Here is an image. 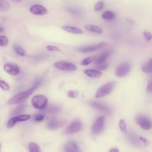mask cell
Returning a JSON list of instances; mask_svg holds the SVG:
<instances>
[{
    "label": "cell",
    "instance_id": "1",
    "mask_svg": "<svg viewBox=\"0 0 152 152\" xmlns=\"http://www.w3.org/2000/svg\"><path fill=\"white\" fill-rule=\"evenodd\" d=\"M36 88L34 87H31L30 89L19 93L18 94H17L16 95H14V96H12L11 99H9L8 103L10 104H16V103H21L24 101H25L28 97H29L30 96V95L34 91V90Z\"/></svg>",
    "mask_w": 152,
    "mask_h": 152
},
{
    "label": "cell",
    "instance_id": "2",
    "mask_svg": "<svg viewBox=\"0 0 152 152\" xmlns=\"http://www.w3.org/2000/svg\"><path fill=\"white\" fill-rule=\"evenodd\" d=\"M115 85L116 82L115 81L109 82L103 85L97 89L96 93V97L101 98L109 94L112 92L113 89L115 88Z\"/></svg>",
    "mask_w": 152,
    "mask_h": 152
},
{
    "label": "cell",
    "instance_id": "3",
    "mask_svg": "<svg viewBox=\"0 0 152 152\" xmlns=\"http://www.w3.org/2000/svg\"><path fill=\"white\" fill-rule=\"evenodd\" d=\"M135 121L144 130H149L152 128V121L147 116L139 114L135 117Z\"/></svg>",
    "mask_w": 152,
    "mask_h": 152
},
{
    "label": "cell",
    "instance_id": "4",
    "mask_svg": "<svg viewBox=\"0 0 152 152\" xmlns=\"http://www.w3.org/2000/svg\"><path fill=\"white\" fill-rule=\"evenodd\" d=\"M33 106L37 109H44L48 104V99L44 95H36L32 97L31 100Z\"/></svg>",
    "mask_w": 152,
    "mask_h": 152
},
{
    "label": "cell",
    "instance_id": "5",
    "mask_svg": "<svg viewBox=\"0 0 152 152\" xmlns=\"http://www.w3.org/2000/svg\"><path fill=\"white\" fill-rule=\"evenodd\" d=\"M105 118L103 116L98 117L94 122L91 127V132L94 135L99 134L104 129Z\"/></svg>",
    "mask_w": 152,
    "mask_h": 152
},
{
    "label": "cell",
    "instance_id": "6",
    "mask_svg": "<svg viewBox=\"0 0 152 152\" xmlns=\"http://www.w3.org/2000/svg\"><path fill=\"white\" fill-rule=\"evenodd\" d=\"M83 127L82 122L76 119L73 121L65 129V132L66 134H71L79 132Z\"/></svg>",
    "mask_w": 152,
    "mask_h": 152
},
{
    "label": "cell",
    "instance_id": "7",
    "mask_svg": "<svg viewBox=\"0 0 152 152\" xmlns=\"http://www.w3.org/2000/svg\"><path fill=\"white\" fill-rule=\"evenodd\" d=\"M131 65L128 62H123L119 64L115 70V75L118 77H125L131 70Z\"/></svg>",
    "mask_w": 152,
    "mask_h": 152
},
{
    "label": "cell",
    "instance_id": "8",
    "mask_svg": "<svg viewBox=\"0 0 152 152\" xmlns=\"http://www.w3.org/2000/svg\"><path fill=\"white\" fill-rule=\"evenodd\" d=\"M107 46V43L105 42H101L97 45H87L80 47L77 49V50L82 52V53H88L91 52H93L100 49L102 48Z\"/></svg>",
    "mask_w": 152,
    "mask_h": 152
},
{
    "label": "cell",
    "instance_id": "9",
    "mask_svg": "<svg viewBox=\"0 0 152 152\" xmlns=\"http://www.w3.org/2000/svg\"><path fill=\"white\" fill-rule=\"evenodd\" d=\"M54 66L59 69L68 71H75L77 69L75 65L66 61H58L54 64Z\"/></svg>",
    "mask_w": 152,
    "mask_h": 152
},
{
    "label": "cell",
    "instance_id": "10",
    "mask_svg": "<svg viewBox=\"0 0 152 152\" xmlns=\"http://www.w3.org/2000/svg\"><path fill=\"white\" fill-rule=\"evenodd\" d=\"M30 118H31V115H20L12 117L8 121L7 124V127L8 128H11L12 126H14L17 122L25 121L28 120Z\"/></svg>",
    "mask_w": 152,
    "mask_h": 152
},
{
    "label": "cell",
    "instance_id": "11",
    "mask_svg": "<svg viewBox=\"0 0 152 152\" xmlns=\"http://www.w3.org/2000/svg\"><path fill=\"white\" fill-rule=\"evenodd\" d=\"M4 69L8 74L12 75H16L20 73V69L18 65L14 64L8 63L4 65Z\"/></svg>",
    "mask_w": 152,
    "mask_h": 152
},
{
    "label": "cell",
    "instance_id": "12",
    "mask_svg": "<svg viewBox=\"0 0 152 152\" xmlns=\"http://www.w3.org/2000/svg\"><path fill=\"white\" fill-rule=\"evenodd\" d=\"M30 11L32 14L37 15H42L48 13V10L44 7L39 4L32 5L30 8Z\"/></svg>",
    "mask_w": 152,
    "mask_h": 152
},
{
    "label": "cell",
    "instance_id": "13",
    "mask_svg": "<svg viewBox=\"0 0 152 152\" xmlns=\"http://www.w3.org/2000/svg\"><path fill=\"white\" fill-rule=\"evenodd\" d=\"M65 124V121H59V120L53 119L50 120L48 122L47 125V128L50 130H56L57 129H59L62 127Z\"/></svg>",
    "mask_w": 152,
    "mask_h": 152
},
{
    "label": "cell",
    "instance_id": "14",
    "mask_svg": "<svg viewBox=\"0 0 152 152\" xmlns=\"http://www.w3.org/2000/svg\"><path fill=\"white\" fill-rule=\"evenodd\" d=\"M90 104L94 108L97 109V110H100L103 112H104L107 114L111 113V109L107 105H106L104 104L99 103L97 102H91Z\"/></svg>",
    "mask_w": 152,
    "mask_h": 152
},
{
    "label": "cell",
    "instance_id": "15",
    "mask_svg": "<svg viewBox=\"0 0 152 152\" xmlns=\"http://www.w3.org/2000/svg\"><path fill=\"white\" fill-rule=\"evenodd\" d=\"M65 151L67 152L78 151L79 148L77 142L73 140L69 141L65 146Z\"/></svg>",
    "mask_w": 152,
    "mask_h": 152
},
{
    "label": "cell",
    "instance_id": "16",
    "mask_svg": "<svg viewBox=\"0 0 152 152\" xmlns=\"http://www.w3.org/2000/svg\"><path fill=\"white\" fill-rule=\"evenodd\" d=\"M84 74L91 78H99L102 75V72L99 70L93 69H87L84 70Z\"/></svg>",
    "mask_w": 152,
    "mask_h": 152
},
{
    "label": "cell",
    "instance_id": "17",
    "mask_svg": "<svg viewBox=\"0 0 152 152\" xmlns=\"http://www.w3.org/2000/svg\"><path fill=\"white\" fill-rule=\"evenodd\" d=\"M111 53H112V51L110 50L102 53L98 57L96 58V59L94 60L95 64H100L103 62H104L106 61V59L110 55Z\"/></svg>",
    "mask_w": 152,
    "mask_h": 152
},
{
    "label": "cell",
    "instance_id": "18",
    "mask_svg": "<svg viewBox=\"0 0 152 152\" xmlns=\"http://www.w3.org/2000/svg\"><path fill=\"white\" fill-rule=\"evenodd\" d=\"M62 29L64 30L65 31H67V32H69L71 33H74V34H80L83 33V30L74 27V26H64L62 27Z\"/></svg>",
    "mask_w": 152,
    "mask_h": 152
},
{
    "label": "cell",
    "instance_id": "19",
    "mask_svg": "<svg viewBox=\"0 0 152 152\" xmlns=\"http://www.w3.org/2000/svg\"><path fill=\"white\" fill-rule=\"evenodd\" d=\"M84 28L88 31L96 33L97 34H102L103 33V30L97 26L92 24H87L84 26Z\"/></svg>",
    "mask_w": 152,
    "mask_h": 152
},
{
    "label": "cell",
    "instance_id": "20",
    "mask_svg": "<svg viewBox=\"0 0 152 152\" xmlns=\"http://www.w3.org/2000/svg\"><path fill=\"white\" fill-rule=\"evenodd\" d=\"M27 106L26 104H20L19 106H18L12 112H11V115H19L20 113H21L22 112H23L24 111V110L26 109Z\"/></svg>",
    "mask_w": 152,
    "mask_h": 152
},
{
    "label": "cell",
    "instance_id": "21",
    "mask_svg": "<svg viewBox=\"0 0 152 152\" xmlns=\"http://www.w3.org/2000/svg\"><path fill=\"white\" fill-rule=\"evenodd\" d=\"M141 70L145 73H151L152 72V64L149 62L142 64L141 66Z\"/></svg>",
    "mask_w": 152,
    "mask_h": 152
},
{
    "label": "cell",
    "instance_id": "22",
    "mask_svg": "<svg viewBox=\"0 0 152 152\" xmlns=\"http://www.w3.org/2000/svg\"><path fill=\"white\" fill-rule=\"evenodd\" d=\"M61 110V107L59 106L56 105H52L48 107L46 110V112L49 113H56L59 112Z\"/></svg>",
    "mask_w": 152,
    "mask_h": 152
},
{
    "label": "cell",
    "instance_id": "23",
    "mask_svg": "<svg viewBox=\"0 0 152 152\" xmlns=\"http://www.w3.org/2000/svg\"><path fill=\"white\" fill-rule=\"evenodd\" d=\"M102 17L105 20H113L115 18V14L112 11H106L102 14Z\"/></svg>",
    "mask_w": 152,
    "mask_h": 152
},
{
    "label": "cell",
    "instance_id": "24",
    "mask_svg": "<svg viewBox=\"0 0 152 152\" xmlns=\"http://www.w3.org/2000/svg\"><path fill=\"white\" fill-rule=\"evenodd\" d=\"M10 5L8 2L4 0H0V11L1 12L6 11L10 8Z\"/></svg>",
    "mask_w": 152,
    "mask_h": 152
},
{
    "label": "cell",
    "instance_id": "25",
    "mask_svg": "<svg viewBox=\"0 0 152 152\" xmlns=\"http://www.w3.org/2000/svg\"><path fill=\"white\" fill-rule=\"evenodd\" d=\"M28 150L31 152H38L40 151L39 145L35 142H30L28 145Z\"/></svg>",
    "mask_w": 152,
    "mask_h": 152
},
{
    "label": "cell",
    "instance_id": "26",
    "mask_svg": "<svg viewBox=\"0 0 152 152\" xmlns=\"http://www.w3.org/2000/svg\"><path fill=\"white\" fill-rule=\"evenodd\" d=\"M14 51L17 54H18L20 56H24L25 55V51L19 45H14Z\"/></svg>",
    "mask_w": 152,
    "mask_h": 152
},
{
    "label": "cell",
    "instance_id": "27",
    "mask_svg": "<svg viewBox=\"0 0 152 152\" xmlns=\"http://www.w3.org/2000/svg\"><path fill=\"white\" fill-rule=\"evenodd\" d=\"M96 59V56H88L86 58H84L81 62V64L83 65H87L90 64L91 62H93V61H94Z\"/></svg>",
    "mask_w": 152,
    "mask_h": 152
},
{
    "label": "cell",
    "instance_id": "28",
    "mask_svg": "<svg viewBox=\"0 0 152 152\" xmlns=\"http://www.w3.org/2000/svg\"><path fill=\"white\" fill-rule=\"evenodd\" d=\"M119 127L121 129V130L124 132L126 133L127 132V129H126V123L124 119H121L119 122Z\"/></svg>",
    "mask_w": 152,
    "mask_h": 152
},
{
    "label": "cell",
    "instance_id": "29",
    "mask_svg": "<svg viewBox=\"0 0 152 152\" xmlns=\"http://www.w3.org/2000/svg\"><path fill=\"white\" fill-rule=\"evenodd\" d=\"M8 39L5 36H0V45L2 46H5L8 45Z\"/></svg>",
    "mask_w": 152,
    "mask_h": 152
},
{
    "label": "cell",
    "instance_id": "30",
    "mask_svg": "<svg viewBox=\"0 0 152 152\" xmlns=\"http://www.w3.org/2000/svg\"><path fill=\"white\" fill-rule=\"evenodd\" d=\"M104 5V4L103 1H99L94 5V10L96 11H99L103 8Z\"/></svg>",
    "mask_w": 152,
    "mask_h": 152
},
{
    "label": "cell",
    "instance_id": "31",
    "mask_svg": "<svg viewBox=\"0 0 152 152\" xmlns=\"http://www.w3.org/2000/svg\"><path fill=\"white\" fill-rule=\"evenodd\" d=\"M96 68H97L99 70H105L108 68V64L104 62H103L100 64H97Z\"/></svg>",
    "mask_w": 152,
    "mask_h": 152
},
{
    "label": "cell",
    "instance_id": "32",
    "mask_svg": "<svg viewBox=\"0 0 152 152\" xmlns=\"http://www.w3.org/2000/svg\"><path fill=\"white\" fill-rule=\"evenodd\" d=\"M68 96L71 98H76L78 96V91L77 90H69L68 92Z\"/></svg>",
    "mask_w": 152,
    "mask_h": 152
},
{
    "label": "cell",
    "instance_id": "33",
    "mask_svg": "<svg viewBox=\"0 0 152 152\" xmlns=\"http://www.w3.org/2000/svg\"><path fill=\"white\" fill-rule=\"evenodd\" d=\"M34 120L35 121L37 122H40L42 121H43L45 118V116L43 114H41V113H38V114H36L34 116Z\"/></svg>",
    "mask_w": 152,
    "mask_h": 152
},
{
    "label": "cell",
    "instance_id": "34",
    "mask_svg": "<svg viewBox=\"0 0 152 152\" xmlns=\"http://www.w3.org/2000/svg\"><path fill=\"white\" fill-rule=\"evenodd\" d=\"M143 36L147 41H150L152 39V34L150 31H143Z\"/></svg>",
    "mask_w": 152,
    "mask_h": 152
},
{
    "label": "cell",
    "instance_id": "35",
    "mask_svg": "<svg viewBox=\"0 0 152 152\" xmlns=\"http://www.w3.org/2000/svg\"><path fill=\"white\" fill-rule=\"evenodd\" d=\"M0 84H1V87L3 90H8L10 89L9 85L3 80L0 81Z\"/></svg>",
    "mask_w": 152,
    "mask_h": 152
},
{
    "label": "cell",
    "instance_id": "36",
    "mask_svg": "<svg viewBox=\"0 0 152 152\" xmlns=\"http://www.w3.org/2000/svg\"><path fill=\"white\" fill-rule=\"evenodd\" d=\"M46 49L49 51H56V52H59L61 51L60 49L55 46L52 45H49L46 46Z\"/></svg>",
    "mask_w": 152,
    "mask_h": 152
},
{
    "label": "cell",
    "instance_id": "37",
    "mask_svg": "<svg viewBox=\"0 0 152 152\" xmlns=\"http://www.w3.org/2000/svg\"><path fill=\"white\" fill-rule=\"evenodd\" d=\"M139 138H140V140L143 142V144H144V145H145V146H147L148 144H149V141L146 138H145V137H139Z\"/></svg>",
    "mask_w": 152,
    "mask_h": 152
},
{
    "label": "cell",
    "instance_id": "38",
    "mask_svg": "<svg viewBox=\"0 0 152 152\" xmlns=\"http://www.w3.org/2000/svg\"><path fill=\"white\" fill-rule=\"evenodd\" d=\"M146 91L148 93H152V80L150 81L147 84Z\"/></svg>",
    "mask_w": 152,
    "mask_h": 152
},
{
    "label": "cell",
    "instance_id": "39",
    "mask_svg": "<svg viewBox=\"0 0 152 152\" xmlns=\"http://www.w3.org/2000/svg\"><path fill=\"white\" fill-rule=\"evenodd\" d=\"M41 84H42V80H40V79L39 78V79L36 80L34 81L33 87H35L36 88H37V87H39L41 85Z\"/></svg>",
    "mask_w": 152,
    "mask_h": 152
},
{
    "label": "cell",
    "instance_id": "40",
    "mask_svg": "<svg viewBox=\"0 0 152 152\" xmlns=\"http://www.w3.org/2000/svg\"><path fill=\"white\" fill-rule=\"evenodd\" d=\"M110 151H119V150H118L116 148H113V149L110 150Z\"/></svg>",
    "mask_w": 152,
    "mask_h": 152
},
{
    "label": "cell",
    "instance_id": "41",
    "mask_svg": "<svg viewBox=\"0 0 152 152\" xmlns=\"http://www.w3.org/2000/svg\"><path fill=\"white\" fill-rule=\"evenodd\" d=\"M15 2H17V3H18V2H21V1H22L23 0H13Z\"/></svg>",
    "mask_w": 152,
    "mask_h": 152
},
{
    "label": "cell",
    "instance_id": "42",
    "mask_svg": "<svg viewBox=\"0 0 152 152\" xmlns=\"http://www.w3.org/2000/svg\"><path fill=\"white\" fill-rule=\"evenodd\" d=\"M148 62L152 64V58H151V59H150L148 61Z\"/></svg>",
    "mask_w": 152,
    "mask_h": 152
},
{
    "label": "cell",
    "instance_id": "43",
    "mask_svg": "<svg viewBox=\"0 0 152 152\" xmlns=\"http://www.w3.org/2000/svg\"><path fill=\"white\" fill-rule=\"evenodd\" d=\"M2 30H3V28H2V26H1V32H2Z\"/></svg>",
    "mask_w": 152,
    "mask_h": 152
}]
</instances>
